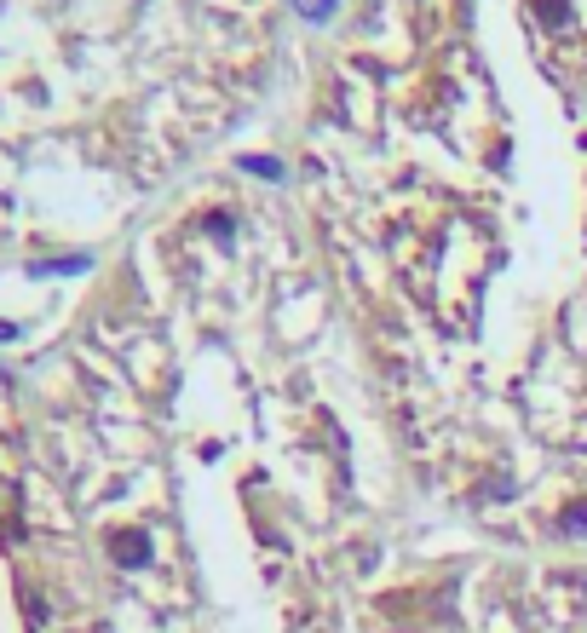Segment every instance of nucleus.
Returning a JSON list of instances; mask_svg holds the SVG:
<instances>
[{"instance_id":"nucleus-1","label":"nucleus","mask_w":587,"mask_h":633,"mask_svg":"<svg viewBox=\"0 0 587 633\" xmlns=\"http://www.w3.org/2000/svg\"><path fill=\"white\" fill-rule=\"evenodd\" d=\"M144 553H150V547H144V536H121L116 541V559L121 564H144Z\"/></svg>"},{"instance_id":"nucleus-2","label":"nucleus","mask_w":587,"mask_h":633,"mask_svg":"<svg viewBox=\"0 0 587 633\" xmlns=\"http://www.w3.org/2000/svg\"><path fill=\"white\" fill-rule=\"evenodd\" d=\"M294 6L306 12L311 24H329V18H334V6H340V0H294Z\"/></svg>"},{"instance_id":"nucleus-3","label":"nucleus","mask_w":587,"mask_h":633,"mask_svg":"<svg viewBox=\"0 0 587 633\" xmlns=\"http://www.w3.org/2000/svg\"><path fill=\"white\" fill-rule=\"evenodd\" d=\"M58 271H87V259H47V265H35V277H58Z\"/></svg>"},{"instance_id":"nucleus-4","label":"nucleus","mask_w":587,"mask_h":633,"mask_svg":"<svg viewBox=\"0 0 587 633\" xmlns=\"http://www.w3.org/2000/svg\"><path fill=\"white\" fill-rule=\"evenodd\" d=\"M242 167H248V173H271V179H282V162H265V156H248Z\"/></svg>"}]
</instances>
